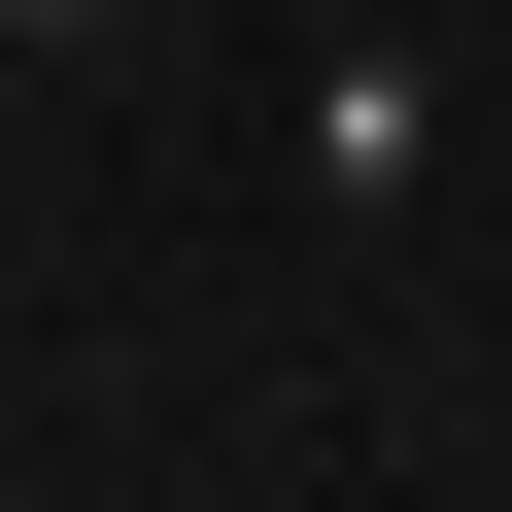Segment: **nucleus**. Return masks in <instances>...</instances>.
I'll return each mask as SVG.
<instances>
[{
	"label": "nucleus",
	"mask_w": 512,
	"mask_h": 512,
	"mask_svg": "<svg viewBox=\"0 0 512 512\" xmlns=\"http://www.w3.org/2000/svg\"><path fill=\"white\" fill-rule=\"evenodd\" d=\"M274 171H308V205H410V171H444V35H410V0H308V103H274Z\"/></svg>",
	"instance_id": "nucleus-1"
},
{
	"label": "nucleus",
	"mask_w": 512,
	"mask_h": 512,
	"mask_svg": "<svg viewBox=\"0 0 512 512\" xmlns=\"http://www.w3.org/2000/svg\"><path fill=\"white\" fill-rule=\"evenodd\" d=\"M0 69H137V0H0Z\"/></svg>",
	"instance_id": "nucleus-2"
}]
</instances>
